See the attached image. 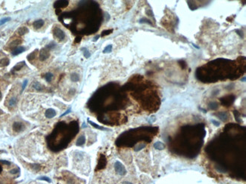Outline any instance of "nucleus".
Segmentation results:
<instances>
[{"mask_svg": "<svg viewBox=\"0 0 246 184\" xmlns=\"http://www.w3.org/2000/svg\"><path fill=\"white\" fill-rule=\"evenodd\" d=\"M205 135L204 125L198 124L195 126H186L182 128L173 142L174 149L178 154L192 155L194 157L198 155L199 149L203 143V138Z\"/></svg>", "mask_w": 246, "mask_h": 184, "instance_id": "obj_1", "label": "nucleus"}, {"mask_svg": "<svg viewBox=\"0 0 246 184\" xmlns=\"http://www.w3.org/2000/svg\"><path fill=\"white\" fill-rule=\"evenodd\" d=\"M114 169H115L116 172L120 175H125L126 173H127L125 167L118 161H116L115 164H114Z\"/></svg>", "mask_w": 246, "mask_h": 184, "instance_id": "obj_2", "label": "nucleus"}, {"mask_svg": "<svg viewBox=\"0 0 246 184\" xmlns=\"http://www.w3.org/2000/svg\"><path fill=\"white\" fill-rule=\"evenodd\" d=\"M53 34L59 40H63V39H65V34L64 31L61 30L60 28H58V27H55L53 29Z\"/></svg>", "mask_w": 246, "mask_h": 184, "instance_id": "obj_3", "label": "nucleus"}, {"mask_svg": "<svg viewBox=\"0 0 246 184\" xmlns=\"http://www.w3.org/2000/svg\"><path fill=\"white\" fill-rule=\"evenodd\" d=\"M49 56H50V52L49 49H47L45 47L40 50V52H39V60L41 61H45V60L49 57Z\"/></svg>", "mask_w": 246, "mask_h": 184, "instance_id": "obj_4", "label": "nucleus"}, {"mask_svg": "<svg viewBox=\"0 0 246 184\" xmlns=\"http://www.w3.org/2000/svg\"><path fill=\"white\" fill-rule=\"evenodd\" d=\"M69 2L66 1V0H60V1H57L55 2L54 4V7L56 9H59V8H66Z\"/></svg>", "mask_w": 246, "mask_h": 184, "instance_id": "obj_5", "label": "nucleus"}, {"mask_svg": "<svg viewBox=\"0 0 246 184\" xmlns=\"http://www.w3.org/2000/svg\"><path fill=\"white\" fill-rule=\"evenodd\" d=\"M56 114H57V113L54 109L49 108V109H47L46 111H45V116L46 117L47 119H52L56 115Z\"/></svg>", "mask_w": 246, "mask_h": 184, "instance_id": "obj_6", "label": "nucleus"}, {"mask_svg": "<svg viewBox=\"0 0 246 184\" xmlns=\"http://www.w3.org/2000/svg\"><path fill=\"white\" fill-rule=\"evenodd\" d=\"M24 51H25V48L24 47L19 46V47L15 48L12 51V52H11V54H12V55H14V56H16V55H18V54H21L22 52H24Z\"/></svg>", "mask_w": 246, "mask_h": 184, "instance_id": "obj_7", "label": "nucleus"}, {"mask_svg": "<svg viewBox=\"0 0 246 184\" xmlns=\"http://www.w3.org/2000/svg\"><path fill=\"white\" fill-rule=\"evenodd\" d=\"M24 125H23L22 123H21V122H14V125H13V130L17 131V132H19L21 131H22L23 129H24Z\"/></svg>", "mask_w": 246, "mask_h": 184, "instance_id": "obj_8", "label": "nucleus"}, {"mask_svg": "<svg viewBox=\"0 0 246 184\" xmlns=\"http://www.w3.org/2000/svg\"><path fill=\"white\" fill-rule=\"evenodd\" d=\"M231 97L232 96H227V97H226L224 98L221 99V101H222L223 104H224V105H230L232 103L233 100H234L231 99Z\"/></svg>", "mask_w": 246, "mask_h": 184, "instance_id": "obj_9", "label": "nucleus"}, {"mask_svg": "<svg viewBox=\"0 0 246 184\" xmlns=\"http://www.w3.org/2000/svg\"><path fill=\"white\" fill-rule=\"evenodd\" d=\"M85 142H86V137H85V136L84 135H81L80 137L77 139L76 145H77V146H83V145L85 143Z\"/></svg>", "mask_w": 246, "mask_h": 184, "instance_id": "obj_10", "label": "nucleus"}, {"mask_svg": "<svg viewBox=\"0 0 246 184\" xmlns=\"http://www.w3.org/2000/svg\"><path fill=\"white\" fill-rule=\"evenodd\" d=\"M33 26L35 27L36 29H39V28H40V27H42L43 25H44V20H36L35 22L33 23Z\"/></svg>", "mask_w": 246, "mask_h": 184, "instance_id": "obj_11", "label": "nucleus"}, {"mask_svg": "<svg viewBox=\"0 0 246 184\" xmlns=\"http://www.w3.org/2000/svg\"><path fill=\"white\" fill-rule=\"evenodd\" d=\"M28 32H29V30H28L27 27L25 26H22V27H20V28L18 30V34L21 35V36H23V35H24L26 34V33H27Z\"/></svg>", "mask_w": 246, "mask_h": 184, "instance_id": "obj_12", "label": "nucleus"}, {"mask_svg": "<svg viewBox=\"0 0 246 184\" xmlns=\"http://www.w3.org/2000/svg\"><path fill=\"white\" fill-rule=\"evenodd\" d=\"M25 66V62L24 61H22V62H20L18 63H17L14 66V68H13V70L14 71H18L20 70L21 69H22L23 66Z\"/></svg>", "mask_w": 246, "mask_h": 184, "instance_id": "obj_13", "label": "nucleus"}, {"mask_svg": "<svg viewBox=\"0 0 246 184\" xmlns=\"http://www.w3.org/2000/svg\"><path fill=\"white\" fill-rule=\"evenodd\" d=\"M10 63V61L8 58L6 57H5V58H2L0 60V66H6L9 64Z\"/></svg>", "mask_w": 246, "mask_h": 184, "instance_id": "obj_14", "label": "nucleus"}, {"mask_svg": "<svg viewBox=\"0 0 246 184\" xmlns=\"http://www.w3.org/2000/svg\"><path fill=\"white\" fill-rule=\"evenodd\" d=\"M71 79L72 82H78L79 79H80V76L77 73H75V72H73V73L71 74Z\"/></svg>", "mask_w": 246, "mask_h": 184, "instance_id": "obj_15", "label": "nucleus"}, {"mask_svg": "<svg viewBox=\"0 0 246 184\" xmlns=\"http://www.w3.org/2000/svg\"><path fill=\"white\" fill-rule=\"evenodd\" d=\"M52 77H53V75H52V73H51V72H47V73L45 75V80H46L48 82H51V79H52Z\"/></svg>", "mask_w": 246, "mask_h": 184, "instance_id": "obj_16", "label": "nucleus"}, {"mask_svg": "<svg viewBox=\"0 0 246 184\" xmlns=\"http://www.w3.org/2000/svg\"><path fill=\"white\" fill-rule=\"evenodd\" d=\"M33 87L34 88H35L36 90H37V91H40V90H42V85H41L40 84H39V82H35L33 83Z\"/></svg>", "mask_w": 246, "mask_h": 184, "instance_id": "obj_17", "label": "nucleus"}, {"mask_svg": "<svg viewBox=\"0 0 246 184\" xmlns=\"http://www.w3.org/2000/svg\"><path fill=\"white\" fill-rule=\"evenodd\" d=\"M17 103V98L15 97H12L11 99L9 100V102H8V104L10 107H14V106H15Z\"/></svg>", "mask_w": 246, "mask_h": 184, "instance_id": "obj_18", "label": "nucleus"}, {"mask_svg": "<svg viewBox=\"0 0 246 184\" xmlns=\"http://www.w3.org/2000/svg\"><path fill=\"white\" fill-rule=\"evenodd\" d=\"M82 51H83V54H84L85 57H87V58L89 57V56H90V53L89 52V51H88V50H87V48H82Z\"/></svg>", "mask_w": 246, "mask_h": 184, "instance_id": "obj_19", "label": "nucleus"}, {"mask_svg": "<svg viewBox=\"0 0 246 184\" xmlns=\"http://www.w3.org/2000/svg\"><path fill=\"white\" fill-rule=\"evenodd\" d=\"M21 43V40H19V39H16V40H14V42H11V44H10V47L11 48V47H14V46H16V45H18V44H20Z\"/></svg>", "mask_w": 246, "mask_h": 184, "instance_id": "obj_20", "label": "nucleus"}, {"mask_svg": "<svg viewBox=\"0 0 246 184\" xmlns=\"http://www.w3.org/2000/svg\"><path fill=\"white\" fill-rule=\"evenodd\" d=\"M111 50H112V45L111 44H109V45H108L105 49H104V51H103V52L104 53H109L111 51Z\"/></svg>", "mask_w": 246, "mask_h": 184, "instance_id": "obj_21", "label": "nucleus"}, {"mask_svg": "<svg viewBox=\"0 0 246 184\" xmlns=\"http://www.w3.org/2000/svg\"><path fill=\"white\" fill-rule=\"evenodd\" d=\"M35 54H36V51H33V52H32L31 54H30L27 56V60H30V61H31V60L34 58V57H35Z\"/></svg>", "mask_w": 246, "mask_h": 184, "instance_id": "obj_22", "label": "nucleus"}, {"mask_svg": "<svg viewBox=\"0 0 246 184\" xmlns=\"http://www.w3.org/2000/svg\"><path fill=\"white\" fill-rule=\"evenodd\" d=\"M8 20H10V18H5L2 20H0V26L5 24L6 22H8Z\"/></svg>", "mask_w": 246, "mask_h": 184, "instance_id": "obj_23", "label": "nucleus"}, {"mask_svg": "<svg viewBox=\"0 0 246 184\" xmlns=\"http://www.w3.org/2000/svg\"><path fill=\"white\" fill-rule=\"evenodd\" d=\"M55 43H51V44H48V45L45 46V48H46L47 49H49V50H51V48H55Z\"/></svg>", "mask_w": 246, "mask_h": 184, "instance_id": "obj_24", "label": "nucleus"}, {"mask_svg": "<svg viewBox=\"0 0 246 184\" xmlns=\"http://www.w3.org/2000/svg\"><path fill=\"white\" fill-rule=\"evenodd\" d=\"M39 180H45V181H47L49 183H51V180L49 179V177H39Z\"/></svg>", "mask_w": 246, "mask_h": 184, "instance_id": "obj_25", "label": "nucleus"}, {"mask_svg": "<svg viewBox=\"0 0 246 184\" xmlns=\"http://www.w3.org/2000/svg\"><path fill=\"white\" fill-rule=\"evenodd\" d=\"M113 30H107V31H103L102 32V34H101V36H104L105 35H108V34H110V32H111Z\"/></svg>", "mask_w": 246, "mask_h": 184, "instance_id": "obj_26", "label": "nucleus"}, {"mask_svg": "<svg viewBox=\"0 0 246 184\" xmlns=\"http://www.w3.org/2000/svg\"><path fill=\"white\" fill-rule=\"evenodd\" d=\"M89 123H90L91 125H93L94 127H97V128H99V129H104V127H100V126H99V125H95V123H93V121H89Z\"/></svg>", "mask_w": 246, "mask_h": 184, "instance_id": "obj_27", "label": "nucleus"}, {"mask_svg": "<svg viewBox=\"0 0 246 184\" xmlns=\"http://www.w3.org/2000/svg\"><path fill=\"white\" fill-rule=\"evenodd\" d=\"M19 171H20V169L19 168H17V169H13V170L10 171V173H11V174H17V173L19 172Z\"/></svg>", "mask_w": 246, "mask_h": 184, "instance_id": "obj_28", "label": "nucleus"}, {"mask_svg": "<svg viewBox=\"0 0 246 184\" xmlns=\"http://www.w3.org/2000/svg\"><path fill=\"white\" fill-rule=\"evenodd\" d=\"M27 84V80H25V81L24 82V83H23V85H22V91H24V88H25Z\"/></svg>", "mask_w": 246, "mask_h": 184, "instance_id": "obj_29", "label": "nucleus"}, {"mask_svg": "<svg viewBox=\"0 0 246 184\" xmlns=\"http://www.w3.org/2000/svg\"><path fill=\"white\" fill-rule=\"evenodd\" d=\"M71 109H67V110L66 111V112H65V113H63V114H62L61 115V117H63V116H65V115H66L67 114H68V113H69L71 112Z\"/></svg>", "mask_w": 246, "mask_h": 184, "instance_id": "obj_30", "label": "nucleus"}, {"mask_svg": "<svg viewBox=\"0 0 246 184\" xmlns=\"http://www.w3.org/2000/svg\"><path fill=\"white\" fill-rule=\"evenodd\" d=\"M1 162L2 163V164H5V165H10V162H9V161H4V160H1Z\"/></svg>", "mask_w": 246, "mask_h": 184, "instance_id": "obj_31", "label": "nucleus"}, {"mask_svg": "<svg viewBox=\"0 0 246 184\" xmlns=\"http://www.w3.org/2000/svg\"><path fill=\"white\" fill-rule=\"evenodd\" d=\"M99 38V36H96L94 38V40H93V41H96L97 39H98Z\"/></svg>", "mask_w": 246, "mask_h": 184, "instance_id": "obj_32", "label": "nucleus"}, {"mask_svg": "<svg viewBox=\"0 0 246 184\" xmlns=\"http://www.w3.org/2000/svg\"><path fill=\"white\" fill-rule=\"evenodd\" d=\"M2 94L1 91H0V100H2Z\"/></svg>", "mask_w": 246, "mask_h": 184, "instance_id": "obj_33", "label": "nucleus"}, {"mask_svg": "<svg viewBox=\"0 0 246 184\" xmlns=\"http://www.w3.org/2000/svg\"><path fill=\"white\" fill-rule=\"evenodd\" d=\"M123 184H132V183H128V182H125Z\"/></svg>", "mask_w": 246, "mask_h": 184, "instance_id": "obj_34", "label": "nucleus"}, {"mask_svg": "<svg viewBox=\"0 0 246 184\" xmlns=\"http://www.w3.org/2000/svg\"><path fill=\"white\" fill-rule=\"evenodd\" d=\"M2 166H1V165H0V173H1V172H2Z\"/></svg>", "mask_w": 246, "mask_h": 184, "instance_id": "obj_35", "label": "nucleus"}]
</instances>
